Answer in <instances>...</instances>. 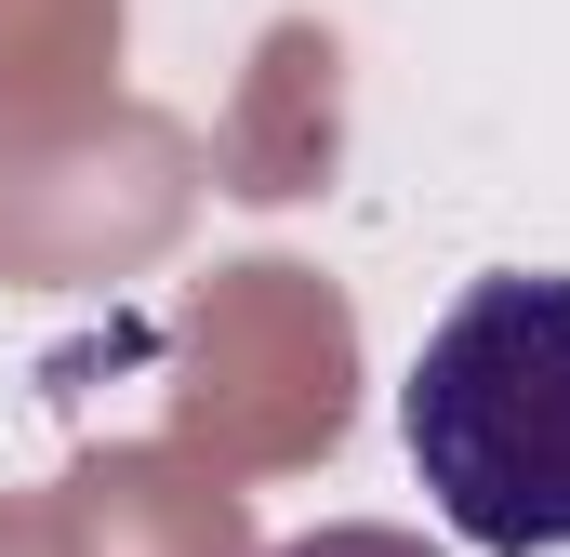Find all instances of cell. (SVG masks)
<instances>
[{"label":"cell","instance_id":"7a4b0ae2","mask_svg":"<svg viewBox=\"0 0 570 557\" xmlns=\"http://www.w3.org/2000/svg\"><path fill=\"white\" fill-rule=\"evenodd\" d=\"M279 557H425L412 531H305V545H279Z\"/></svg>","mask_w":570,"mask_h":557},{"label":"cell","instance_id":"6da1fadb","mask_svg":"<svg viewBox=\"0 0 570 557\" xmlns=\"http://www.w3.org/2000/svg\"><path fill=\"white\" fill-rule=\"evenodd\" d=\"M399 438L425 505L478 557H570V278H464L451 319L412 345Z\"/></svg>","mask_w":570,"mask_h":557}]
</instances>
